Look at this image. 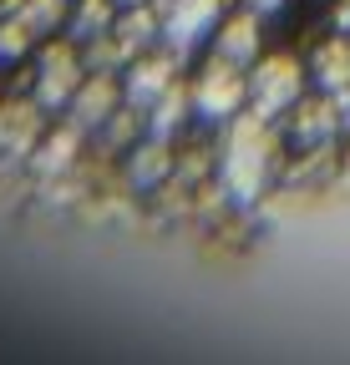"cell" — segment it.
<instances>
[{
	"mask_svg": "<svg viewBox=\"0 0 350 365\" xmlns=\"http://www.w3.org/2000/svg\"><path fill=\"white\" fill-rule=\"evenodd\" d=\"M335 31H350V0H340V6H335Z\"/></svg>",
	"mask_w": 350,
	"mask_h": 365,
	"instance_id": "obj_19",
	"label": "cell"
},
{
	"mask_svg": "<svg viewBox=\"0 0 350 365\" xmlns=\"http://www.w3.org/2000/svg\"><path fill=\"white\" fill-rule=\"evenodd\" d=\"M299 91H304V66L294 56H264L249 71V112L274 122L299 107Z\"/></svg>",
	"mask_w": 350,
	"mask_h": 365,
	"instance_id": "obj_5",
	"label": "cell"
},
{
	"mask_svg": "<svg viewBox=\"0 0 350 365\" xmlns=\"http://www.w3.org/2000/svg\"><path fill=\"white\" fill-rule=\"evenodd\" d=\"M117 107H122V81H117L112 71L81 76L76 97L66 102V112H71V122H76L81 132H102V127L117 117Z\"/></svg>",
	"mask_w": 350,
	"mask_h": 365,
	"instance_id": "obj_7",
	"label": "cell"
},
{
	"mask_svg": "<svg viewBox=\"0 0 350 365\" xmlns=\"http://www.w3.org/2000/svg\"><path fill=\"white\" fill-rule=\"evenodd\" d=\"M148 112H153V117H148L153 137H163V143H168V137H173V132H178V127L188 122V112H193V97H188V86H178V81H173V86L163 91V97H158Z\"/></svg>",
	"mask_w": 350,
	"mask_h": 365,
	"instance_id": "obj_13",
	"label": "cell"
},
{
	"mask_svg": "<svg viewBox=\"0 0 350 365\" xmlns=\"http://www.w3.org/2000/svg\"><path fill=\"white\" fill-rule=\"evenodd\" d=\"M112 21H117V0H76L71 16H66V31H71L76 46H86V41L107 36Z\"/></svg>",
	"mask_w": 350,
	"mask_h": 365,
	"instance_id": "obj_12",
	"label": "cell"
},
{
	"mask_svg": "<svg viewBox=\"0 0 350 365\" xmlns=\"http://www.w3.org/2000/svg\"><path fill=\"white\" fill-rule=\"evenodd\" d=\"M76 137H81V127H76V122H66L56 137H46V143H41L36 168H41V173H61V168L71 163V153H76Z\"/></svg>",
	"mask_w": 350,
	"mask_h": 365,
	"instance_id": "obj_16",
	"label": "cell"
},
{
	"mask_svg": "<svg viewBox=\"0 0 350 365\" xmlns=\"http://www.w3.org/2000/svg\"><path fill=\"white\" fill-rule=\"evenodd\" d=\"M274 153H279V137L269 127V117L259 112H239L229 122V143H224V182L234 198H259L269 188V173H274Z\"/></svg>",
	"mask_w": 350,
	"mask_h": 365,
	"instance_id": "obj_1",
	"label": "cell"
},
{
	"mask_svg": "<svg viewBox=\"0 0 350 365\" xmlns=\"http://www.w3.org/2000/svg\"><path fill=\"white\" fill-rule=\"evenodd\" d=\"M153 16H158V41L183 61L218 31L224 0H153Z\"/></svg>",
	"mask_w": 350,
	"mask_h": 365,
	"instance_id": "obj_3",
	"label": "cell"
},
{
	"mask_svg": "<svg viewBox=\"0 0 350 365\" xmlns=\"http://www.w3.org/2000/svg\"><path fill=\"white\" fill-rule=\"evenodd\" d=\"M188 97H193V112H198L203 122H234V117L244 112V102H249V76H244L239 61H229V56L213 51V56L198 66Z\"/></svg>",
	"mask_w": 350,
	"mask_h": 365,
	"instance_id": "obj_2",
	"label": "cell"
},
{
	"mask_svg": "<svg viewBox=\"0 0 350 365\" xmlns=\"http://www.w3.org/2000/svg\"><path fill=\"white\" fill-rule=\"evenodd\" d=\"M81 76H86V61L76 56V41H46L41 56H36V81H31L36 107L41 112H61L76 97Z\"/></svg>",
	"mask_w": 350,
	"mask_h": 365,
	"instance_id": "obj_4",
	"label": "cell"
},
{
	"mask_svg": "<svg viewBox=\"0 0 350 365\" xmlns=\"http://www.w3.org/2000/svg\"><path fill=\"white\" fill-rule=\"evenodd\" d=\"M168 168H173V153H168V143H163V137H153L148 148H138V153H133V163H127L133 182H143V188H153V182H158Z\"/></svg>",
	"mask_w": 350,
	"mask_h": 365,
	"instance_id": "obj_15",
	"label": "cell"
},
{
	"mask_svg": "<svg viewBox=\"0 0 350 365\" xmlns=\"http://www.w3.org/2000/svg\"><path fill=\"white\" fill-rule=\"evenodd\" d=\"M26 26H31V36H51L56 26H66V16H71V0H16L11 6Z\"/></svg>",
	"mask_w": 350,
	"mask_h": 365,
	"instance_id": "obj_14",
	"label": "cell"
},
{
	"mask_svg": "<svg viewBox=\"0 0 350 365\" xmlns=\"http://www.w3.org/2000/svg\"><path fill=\"white\" fill-rule=\"evenodd\" d=\"M213 51L229 56V61H239V66H254V61H259V16L244 6L239 16L218 21V31H213Z\"/></svg>",
	"mask_w": 350,
	"mask_h": 365,
	"instance_id": "obj_8",
	"label": "cell"
},
{
	"mask_svg": "<svg viewBox=\"0 0 350 365\" xmlns=\"http://www.w3.org/2000/svg\"><path fill=\"white\" fill-rule=\"evenodd\" d=\"M310 71H315V86H320V91H330V97H345V91H350V41H345V36L320 41V51H315Z\"/></svg>",
	"mask_w": 350,
	"mask_h": 365,
	"instance_id": "obj_11",
	"label": "cell"
},
{
	"mask_svg": "<svg viewBox=\"0 0 350 365\" xmlns=\"http://www.w3.org/2000/svg\"><path fill=\"white\" fill-rule=\"evenodd\" d=\"M244 6H249L254 16H274V11H284V0H244Z\"/></svg>",
	"mask_w": 350,
	"mask_h": 365,
	"instance_id": "obj_18",
	"label": "cell"
},
{
	"mask_svg": "<svg viewBox=\"0 0 350 365\" xmlns=\"http://www.w3.org/2000/svg\"><path fill=\"white\" fill-rule=\"evenodd\" d=\"M26 51H31V26L16 11H6L0 16V61H21Z\"/></svg>",
	"mask_w": 350,
	"mask_h": 365,
	"instance_id": "obj_17",
	"label": "cell"
},
{
	"mask_svg": "<svg viewBox=\"0 0 350 365\" xmlns=\"http://www.w3.org/2000/svg\"><path fill=\"white\" fill-rule=\"evenodd\" d=\"M340 102L345 97H315V102H304L299 112H294V143H304V148H320V143H330L335 137V127H340Z\"/></svg>",
	"mask_w": 350,
	"mask_h": 365,
	"instance_id": "obj_9",
	"label": "cell"
},
{
	"mask_svg": "<svg viewBox=\"0 0 350 365\" xmlns=\"http://www.w3.org/2000/svg\"><path fill=\"white\" fill-rule=\"evenodd\" d=\"M173 81H178V56H173V51H143V56H133V61H127V76H122L127 112H148Z\"/></svg>",
	"mask_w": 350,
	"mask_h": 365,
	"instance_id": "obj_6",
	"label": "cell"
},
{
	"mask_svg": "<svg viewBox=\"0 0 350 365\" xmlns=\"http://www.w3.org/2000/svg\"><path fill=\"white\" fill-rule=\"evenodd\" d=\"M345 107H350V91H345Z\"/></svg>",
	"mask_w": 350,
	"mask_h": 365,
	"instance_id": "obj_21",
	"label": "cell"
},
{
	"mask_svg": "<svg viewBox=\"0 0 350 365\" xmlns=\"http://www.w3.org/2000/svg\"><path fill=\"white\" fill-rule=\"evenodd\" d=\"M112 36H117V46L127 51V61L143 56L148 46L158 41V16H153V0H148V6H117Z\"/></svg>",
	"mask_w": 350,
	"mask_h": 365,
	"instance_id": "obj_10",
	"label": "cell"
},
{
	"mask_svg": "<svg viewBox=\"0 0 350 365\" xmlns=\"http://www.w3.org/2000/svg\"><path fill=\"white\" fill-rule=\"evenodd\" d=\"M117 6H148V0H117Z\"/></svg>",
	"mask_w": 350,
	"mask_h": 365,
	"instance_id": "obj_20",
	"label": "cell"
}]
</instances>
